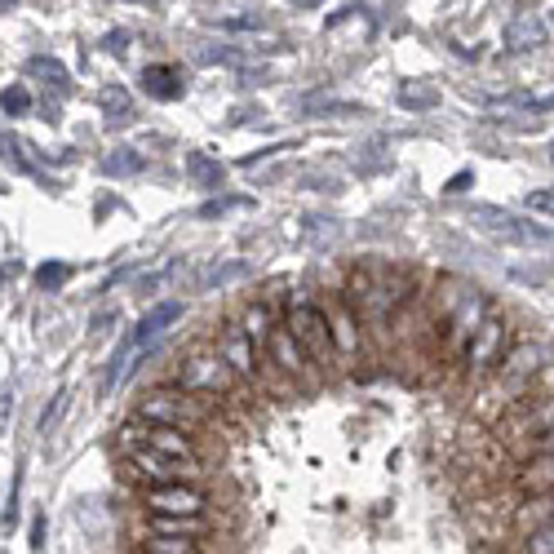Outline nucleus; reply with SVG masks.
I'll return each instance as SVG.
<instances>
[{
    "label": "nucleus",
    "mask_w": 554,
    "mask_h": 554,
    "mask_svg": "<svg viewBox=\"0 0 554 554\" xmlns=\"http://www.w3.org/2000/svg\"><path fill=\"white\" fill-rule=\"evenodd\" d=\"M413 297H417V275L408 266H391V262L355 266L351 284H346L351 311L373 324L382 337H391V324H399V315L413 306Z\"/></svg>",
    "instance_id": "1"
},
{
    "label": "nucleus",
    "mask_w": 554,
    "mask_h": 554,
    "mask_svg": "<svg viewBox=\"0 0 554 554\" xmlns=\"http://www.w3.org/2000/svg\"><path fill=\"white\" fill-rule=\"evenodd\" d=\"M492 430H497L492 439L523 461L554 453V395H523L519 404H510L497 417Z\"/></svg>",
    "instance_id": "2"
},
{
    "label": "nucleus",
    "mask_w": 554,
    "mask_h": 554,
    "mask_svg": "<svg viewBox=\"0 0 554 554\" xmlns=\"http://www.w3.org/2000/svg\"><path fill=\"white\" fill-rule=\"evenodd\" d=\"M173 386L187 395L209 399V404H218V408H222V399H244V377L218 355V346H204V342L182 351Z\"/></svg>",
    "instance_id": "3"
},
{
    "label": "nucleus",
    "mask_w": 554,
    "mask_h": 554,
    "mask_svg": "<svg viewBox=\"0 0 554 554\" xmlns=\"http://www.w3.org/2000/svg\"><path fill=\"white\" fill-rule=\"evenodd\" d=\"M484 320H488V297L461 280H444V293H439V302H435L430 328H439L448 351L470 346V337H475V328Z\"/></svg>",
    "instance_id": "4"
},
{
    "label": "nucleus",
    "mask_w": 554,
    "mask_h": 554,
    "mask_svg": "<svg viewBox=\"0 0 554 554\" xmlns=\"http://www.w3.org/2000/svg\"><path fill=\"white\" fill-rule=\"evenodd\" d=\"M541 364H546V351H541L537 342H519L510 346L506 364L497 368V377L484 386V395H479V413L488 417H501L510 404H519L523 391H528V382L541 373Z\"/></svg>",
    "instance_id": "5"
},
{
    "label": "nucleus",
    "mask_w": 554,
    "mask_h": 554,
    "mask_svg": "<svg viewBox=\"0 0 554 554\" xmlns=\"http://www.w3.org/2000/svg\"><path fill=\"white\" fill-rule=\"evenodd\" d=\"M138 417L142 422H156V426L187 430V435H200V430H209L213 422H218L213 408H209V399L187 395V391H178V386H169V391H151L147 399H138Z\"/></svg>",
    "instance_id": "6"
},
{
    "label": "nucleus",
    "mask_w": 554,
    "mask_h": 554,
    "mask_svg": "<svg viewBox=\"0 0 554 554\" xmlns=\"http://www.w3.org/2000/svg\"><path fill=\"white\" fill-rule=\"evenodd\" d=\"M178 320H182V302H156V306H151V311L142 315V320L125 333V342L116 346V355H111V364H107V386L125 382V373L133 368V359H138V355L147 351V346L164 333V328L178 324Z\"/></svg>",
    "instance_id": "7"
},
{
    "label": "nucleus",
    "mask_w": 554,
    "mask_h": 554,
    "mask_svg": "<svg viewBox=\"0 0 554 554\" xmlns=\"http://www.w3.org/2000/svg\"><path fill=\"white\" fill-rule=\"evenodd\" d=\"M120 475L133 479V484H147V488H169V484L200 479L204 466L200 461H173V457L147 453V448H125V457H120Z\"/></svg>",
    "instance_id": "8"
},
{
    "label": "nucleus",
    "mask_w": 554,
    "mask_h": 554,
    "mask_svg": "<svg viewBox=\"0 0 554 554\" xmlns=\"http://www.w3.org/2000/svg\"><path fill=\"white\" fill-rule=\"evenodd\" d=\"M120 444L125 448H147V453H160V457H173V461H196L200 444L187 435V430H173V426H156V422H133L120 426Z\"/></svg>",
    "instance_id": "9"
},
{
    "label": "nucleus",
    "mask_w": 554,
    "mask_h": 554,
    "mask_svg": "<svg viewBox=\"0 0 554 554\" xmlns=\"http://www.w3.org/2000/svg\"><path fill=\"white\" fill-rule=\"evenodd\" d=\"M466 222H475L484 235H497V240H510V244H541V240H554V227H541V222H528L519 213H506L497 204H470Z\"/></svg>",
    "instance_id": "10"
},
{
    "label": "nucleus",
    "mask_w": 554,
    "mask_h": 554,
    "mask_svg": "<svg viewBox=\"0 0 554 554\" xmlns=\"http://www.w3.org/2000/svg\"><path fill=\"white\" fill-rule=\"evenodd\" d=\"M284 328L302 342V351L315 359V364H328V359L337 355L333 346V324H328V311L320 306H289V315H284Z\"/></svg>",
    "instance_id": "11"
},
{
    "label": "nucleus",
    "mask_w": 554,
    "mask_h": 554,
    "mask_svg": "<svg viewBox=\"0 0 554 554\" xmlns=\"http://www.w3.org/2000/svg\"><path fill=\"white\" fill-rule=\"evenodd\" d=\"M142 506L151 519H204L209 515V492L191 488V484H169V488H147L142 492Z\"/></svg>",
    "instance_id": "12"
},
{
    "label": "nucleus",
    "mask_w": 554,
    "mask_h": 554,
    "mask_svg": "<svg viewBox=\"0 0 554 554\" xmlns=\"http://www.w3.org/2000/svg\"><path fill=\"white\" fill-rule=\"evenodd\" d=\"M266 364H271L280 377H289L293 386H315V368H311L315 359L302 351V342H297L284 324L275 328L271 342H266Z\"/></svg>",
    "instance_id": "13"
},
{
    "label": "nucleus",
    "mask_w": 554,
    "mask_h": 554,
    "mask_svg": "<svg viewBox=\"0 0 554 554\" xmlns=\"http://www.w3.org/2000/svg\"><path fill=\"white\" fill-rule=\"evenodd\" d=\"M506 342H510V324L501 320V315H488V320L475 328L470 346H466V368H470V373H488V368H501V364H506V355H510Z\"/></svg>",
    "instance_id": "14"
},
{
    "label": "nucleus",
    "mask_w": 554,
    "mask_h": 554,
    "mask_svg": "<svg viewBox=\"0 0 554 554\" xmlns=\"http://www.w3.org/2000/svg\"><path fill=\"white\" fill-rule=\"evenodd\" d=\"M213 346H218V355L227 359L235 373L244 377V382H262V364H258V346L249 342V333H244V324H222V333L213 337Z\"/></svg>",
    "instance_id": "15"
},
{
    "label": "nucleus",
    "mask_w": 554,
    "mask_h": 554,
    "mask_svg": "<svg viewBox=\"0 0 554 554\" xmlns=\"http://www.w3.org/2000/svg\"><path fill=\"white\" fill-rule=\"evenodd\" d=\"M550 40V23L537 5H519L506 23V49H541Z\"/></svg>",
    "instance_id": "16"
},
{
    "label": "nucleus",
    "mask_w": 554,
    "mask_h": 554,
    "mask_svg": "<svg viewBox=\"0 0 554 554\" xmlns=\"http://www.w3.org/2000/svg\"><path fill=\"white\" fill-rule=\"evenodd\" d=\"M510 488L523 492V497H554V453H541L532 461H523V466L510 475Z\"/></svg>",
    "instance_id": "17"
},
{
    "label": "nucleus",
    "mask_w": 554,
    "mask_h": 554,
    "mask_svg": "<svg viewBox=\"0 0 554 554\" xmlns=\"http://www.w3.org/2000/svg\"><path fill=\"white\" fill-rule=\"evenodd\" d=\"M328 324H333V346H337V355L342 359H355V351H359V315L351 311V302H346V297H337L333 306H328Z\"/></svg>",
    "instance_id": "18"
},
{
    "label": "nucleus",
    "mask_w": 554,
    "mask_h": 554,
    "mask_svg": "<svg viewBox=\"0 0 554 554\" xmlns=\"http://www.w3.org/2000/svg\"><path fill=\"white\" fill-rule=\"evenodd\" d=\"M142 89H147L151 98H160V102H178L182 98V71L178 67H169V63H151L147 71H142Z\"/></svg>",
    "instance_id": "19"
},
{
    "label": "nucleus",
    "mask_w": 554,
    "mask_h": 554,
    "mask_svg": "<svg viewBox=\"0 0 554 554\" xmlns=\"http://www.w3.org/2000/svg\"><path fill=\"white\" fill-rule=\"evenodd\" d=\"M187 178L196 182V187H204V191H218L222 182H227V164L204 156V151H187Z\"/></svg>",
    "instance_id": "20"
},
{
    "label": "nucleus",
    "mask_w": 554,
    "mask_h": 554,
    "mask_svg": "<svg viewBox=\"0 0 554 554\" xmlns=\"http://www.w3.org/2000/svg\"><path fill=\"white\" fill-rule=\"evenodd\" d=\"M395 102L404 111H430V107H439V89H435V80H399Z\"/></svg>",
    "instance_id": "21"
},
{
    "label": "nucleus",
    "mask_w": 554,
    "mask_h": 554,
    "mask_svg": "<svg viewBox=\"0 0 554 554\" xmlns=\"http://www.w3.org/2000/svg\"><path fill=\"white\" fill-rule=\"evenodd\" d=\"M142 554H209L196 537H164V532H142Z\"/></svg>",
    "instance_id": "22"
},
{
    "label": "nucleus",
    "mask_w": 554,
    "mask_h": 554,
    "mask_svg": "<svg viewBox=\"0 0 554 554\" xmlns=\"http://www.w3.org/2000/svg\"><path fill=\"white\" fill-rule=\"evenodd\" d=\"M244 333H249L253 346H266V342H271V333H275V328H271V306H266V302H253L249 311H244Z\"/></svg>",
    "instance_id": "23"
},
{
    "label": "nucleus",
    "mask_w": 554,
    "mask_h": 554,
    "mask_svg": "<svg viewBox=\"0 0 554 554\" xmlns=\"http://www.w3.org/2000/svg\"><path fill=\"white\" fill-rule=\"evenodd\" d=\"M213 523L209 519H151V528L147 532H164V537H204Z\"/></svg>",
    "instance_id": "24"
},
{
    "label": "nucleus",
    "mask_w": 554,
    "mask_h": 554,
    "mask_svg": "<svg viewBox=\"0 0 554 554\" xmlns=\"http://www.w3.org/2000/svg\"><path fill=\"white\" fill-rule=\"evenodd\" d=\"M102 111H107L111 125H129L133 120V102L125 89H102Z\"/></svg>",
    "instance_id": "25"
},
{
    "label": "nucleus",
    "mask_w": 554,
    "mask_h": 554,
    "mask_svg": "<svg viewBox=\"0 0 554 554\" xmlns=\"http://www.w3.org/2000/svg\"><path fill=\"white\" fill-rule=\"evenodd\" d=\"M519 554H554V519L532 528L528 537H519Z\"/></svg>",
    "instance_id": "26"
},
{
    "label": "nucleus",
    "mask_w": 554,
    "mask_h": 554,
    "mask_svg": "<svg viewBox=\"0 0 554 554\" xmlns=\"http://www.w3.org/2000/svg\"><path fill=\"white\" fill-rule=\"evenodd\" d=\"M142 164H147V160H142L133 147H116L107 160H102V169H107V173H138Z\"/></svg>",
    "instance_id": "27"
},
{
    "label": "nucleus",
    "mask_w": 554,
    "mask_h": 554,
    "mask_svg": "<svg viewBox=\"0 0 554 554\" xmlns=\"http://www.w3.org/2000/svg\"><path fill=\"white\" fill-rule=\"evenodd\" d=\"M36 280H40V289H63V284L71 280V266L67 262H45L36 271Z\"/></svg>",
    "instance_id": "28"
},
{
    "label": "nucleus",
    "mask_w": 554,
    "mask_h": 554,
    "mask_svg": "<svg viewBox=\"0 0 554 554\" xmlns=\"http://www.w3.org/2000/svg\"><path fill=\"white\" fill-rule=\"evenodd\" d=\"M27 67H32V76H49V85H58V89L67 85V67L58 58H32Z\"/></svg>",
    "instance_id": "29"
},
{
    "label": "nucleus",
    "mask_w": 554,
    "mask_h": 554,
    "mask_svg": "<svg viewBox=\"0 0 554 554\" xmlns=\"http://www.w3.org/2000/svg\"><path fill=\"white\" fill-rule=\"evenodd\" d=\"M244 275H249V266L244 262H231V266H213L209 275H204V289H213V284H231V280H244Z\"/></svg>",
    "instance_id": "30"
},
{
    "label": "nucleus",
    "mask_w": 554,
    "mask_h": 554,
    "mask_svg": "<svg viewBox=\"0 0 554 554\" xmlns=\"http://www.w3.org/2000/svg\"><path fill=\"white\" fill-rule=\"evenodd\" d=\"M32 111V94H27V85H9L5 89V116H27Z\"/></svg>",
    "instance_id": "31"
},
{
    "label": "nucleus",
    "mask_w": 554,
    "mask_h": 554,
    "mask_svg": "<svg viewBox=\"0 0 554 554\" xmlns=\"http://www.w3.org/2000/svg\"><path fill=\"white\" fill-rule=\"evenodd\" d=\"M528 209L541 213V218H554V191H550V187L532 191V196H528Z\"/></svg>",
    "instance_id": "32"
},
{
    "label": "nucleus",
    "mask_w": 554,
    "mask_h": 554,
    "mask_svg": "<svg viewBox=\"0 0 554 554\" xmlns=\"http://www.w3.org/2000/svg\"><path fill=\"white\" fill-rule=\"evenodd\" d=\"M222 27H227V32H244V27H262V14H258V9H249V14H231V18H222Z\"/></svg>",
    "instance_id": "33"
},
{
    "label": "nucleus",
    "mask_w": 554,
    "mask_h": 554,
    "mask_svg": "<svg viewBox=\"0 0 554 554\" xmlns=\"http://www.w3.org/2000/svg\"><path fill=\"white\" fill-rule=\"evenodd\" d=\"M488 107H497V111H515V107H532V98H528V94H506V98H488Z\"/></svg>",
    "instance_id": "34"
},
{
    "label": "nucleus",
    "mask_w": 554,
    "mask_h": 554,
    "mask_svg": "<svg viewBox=\"0 0 554 554\" xmlns=\"http://www.w3.org/2000/svg\"><path fill=\"white\" fill-rule=\"evenodd\" d=\"M235 204H244V200H231V196H222V200H209L200 209V218H218V213H227V209H235Z\"/></svg>",
    "instance_id": "35"
},
{
    "label": "nucleus",
    "mask_w": 554,
    "mask_h": 554,
    "mask_svg": "<svg viewBox=\"0 0 554 554\" xmlns=\"http://www.w3.org/2000/svg\"><path fill=\"white\" fill-rule=\"evenodd\" d=\"M200 63H235V49H196Z\"/></svg>",
    "instance_id": "36"
},
{
    "label": "nucleus",
    "mask_w": 554,
    "mask_h": 554,
    "mask_svg": "<svg viewBox=\"0 0 554 554\" xmlns=\"http://www.w3.org/2000/svg\"><path fill=\"white\" fill-rule=\"evenodd\" d=\"M107 49H111V54H125V49H129V36H125V32H111V36H107Z\"/></svg>",
    "instance_id": "37"
},
{
    "label": "nucleus",
    "mask_w": 554,
    "mask_h": 554,
    "mask_svg": "<svg viewBox=\"0 0 554 554\" xmlns=\"http://www.w3.org/2000/svg\"><path fill=\"white\" fill-rule=\"evenodd\" d=\"M470 187V173H457L453 182H448V191H466Z\"/></svg>",
    "instance_id": "38"
},
{
    "label": "nucleus",
    "mask_w": 554,
    "mask_h": 554,
    "mask_svg": "<svg viewBox=\"0 0 554 554\" xmlns=\"http://www.w3.org/2000/svg\"><path fill=\"white\" fill-rule=\"evenodd\" d=\"M550 23H554V9H550Z\"/></svg>",
    "instance_id": "39"
}]
</instances>
